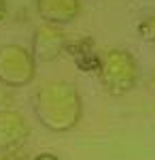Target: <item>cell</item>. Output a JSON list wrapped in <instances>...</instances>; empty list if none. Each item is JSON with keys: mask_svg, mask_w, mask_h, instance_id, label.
<instances>
[{"mask_svg": "<svg viewBox=\"0 0 155 160\" xmlns=\"http://www.w3.org/2000/svg\"><path fill=\"white\" fill-rule=\"evenodd\" d=\"M34 115L51 132H68L81 122L83 100L74 83L70 81H49L34 94Z\"/></svg>", "mask_w": 155, "mask_h": 160, "instance_id": "1", "label": "cell"}, {"mask_svg": "<svg viewBox=\"0 0 155 160\" xmlns=\"http://www.w3.org/2000/svg\"><path fill=\"white\" fill-rule=\"evenodd\" d=\"M98 79L110 96H125L140 79V66L128 49H106L98 58Z\"/></svg>", "mask_w": 155, "mask_h": 160, "instance_id": "2", "label": "cell"}, {"mask_svg": "<svg viewBox=\"0 0 155 160\" xmlns=\"http://www.w3.org/2000/svg\"><path fill=\"white\" fill-rule=\"evenodd\" d=\"M36 77V62L30 49L21 45H0V83L24 88Z\"/></svg>", "mask_w": 155, "mask_h": 160, "instance_id": "3", "label": "cell"}, {"mask_svg": "<svg viewBox=\"0 0 155 160\" xmlns=\"http://www.w3.org/2000/svg\"><path fill=\"white\" fill-rule=\"evenodd\" d=\"M66 41H68V37H66L64 28L43 24L34 30L30 53H32L34 62H53L66 49Z\"/></svg>", "mask_w": 155, "mask_h": 160, "instance_id": "4", "label": "cell"}, {"mask_svg": "<svg viewBox=\"0 0 155 160\" xmlns=\"http://www.w3.org/2000/svg\"><path fill=\"white\" fill-rule=\"evenodd\" d=\"M30 135V124L19 111L0 109V149L13 152Z\"/></svg>", "mask_w": 155, "mask_h": 160, "instance_id": "5", "label": "cell"}, {"mask_svg": "<svg viewBox=\"0 0 155 160\" xmlns=\"http://www.w3.org/2000/svg\"><path fill=\"white\" fill-rule=\"evenodd\" d=\"M36 13L49 26L72 24L81 13V0H36Z\"/></svg>", "mask_w": 155, "mask_h": 160, "instance_id": "6", "label": "cell"}, {"mask_svg": "<svg viewBox=\"0 0 155 160\" xmlns=\"http://www.w3.org/2000/svg\"><path fill=\"white\" fill-rule=\"evenodd\" d=\"M136 30H138V37L143 38V41L155 45V13H153V15H149V17H144L143 22L138 24Z\"/></svg>", "mask_w": 155, "mask_h": 160, "instance_id": "7", "label": "cell"}, {"mask_svg": "<svg viewBox=\"0 0 155 160\" xmlns=\"http://www.w3.org/2000/svg\"><path fill=\"white\" fill-rule=\"evenodd\" d=\"M32 160H60L55 154H51V152H43V154H38V156H34Z\"/></svg>", "mask_w": 155, "mask_h": 160, "instance_id": "8", "label": "cell"}, {"mask_svg": "<svg viewBox=\"0 0 155 160\" xmlns=\"http://www.w3.org/2000/svg\"><path fill=\"white\" fill-rule=\"evenodd\" d=\"M4 15H7V0H0V22L4 19Z\"/></svg>", "mask_w": 155, "mask_h": 160, "instance_id": "9", "label": "cell"}, {"mask_svg": "<svg viewBox=\"0 0 155 160\" xmlns=\"http://www.w3.org/2000/svg\"><path fill=\"white\" fill-rule=\"evenodd\" d=\"M0 160H9V152H4V149H0Z\"/></svg>", "mask_w": 155, "mask_h": 160, "instance_id": "10", "label": "cell"}, {"mask_svg": "<svg viewBox=\"0 0 155 160\" xmlns=\"http://www.w3.org/2000/svg\"><path fill=\"white\" fill-rule=\"evenodd\" d=\"M151 88L155 90V71H153V75H151Z\"/></svg>", "mask_w": 155, "mask_h": 160, "instance_id": "11", "label": "cell"}]
</instances>
